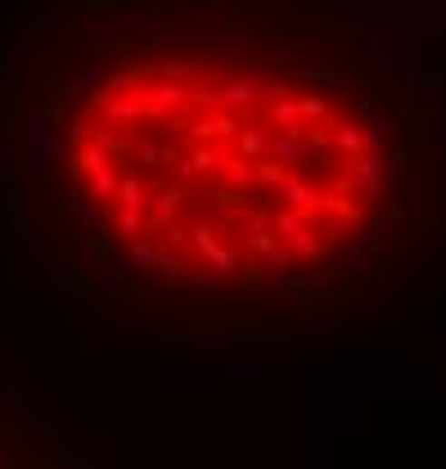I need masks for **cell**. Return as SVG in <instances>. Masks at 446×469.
<instances>
[{"label": "cell", "instance_id": "obj_1", "mask_svg": "<svg viewBox=\"0 0 446 469\" xmlns=\"http://www.w3.org/2000/svg\"><path fill=\"white\" fill-rule=\"evenodd\" d=\"M401 140L334 59L158 45L95 73L55 135V204L86 257L194 298H280L388 231Z\"/></svg>", "mask_w": 446, "mask_h": 469}]
</instances>
